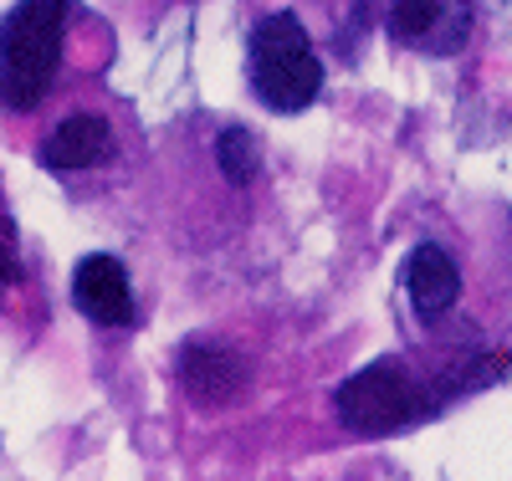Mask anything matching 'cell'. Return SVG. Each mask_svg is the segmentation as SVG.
<instances>
[{
	"label": "cell",
	"mask_w": 512,
	"mask_h": 481,
	"mask_svg": "<svg viewBox=\"0 0 512 481\" xmlns=\"http://www.w3.org/2000/svg\"><path fill=\"white\" fill-rule=\"evenodd\" d=\"M6 282H11V251L0 246V297H6Z\"/></svg>",
	"instance_id": "cell-10"
},
{
	"label": "cell",
	"mask_w": 512,
	"mask_h": 481,
	"mask_svg": "<svg viewBox=\"0 0 512 481\" xmlns=\"http://www.w3.org/2000/svg\"><path fill=\"white\" fill-rule=\"evenodd\" d=\"M72 302L82 318H93L98 328H128L134 323V282H128L123 261L108 251H93L77 261L72 272Z\"/></svg>",
	"instance_id": "cell-5"
},
{
	"label": "cell",
	"mask_w": 512,
	"mask_h": 481,
	"mask_svg": "<svg viewBox=\"0 0 512 481\" xmlns=\"http://www.w3.org/2000/svg\"><path fill=\"white\" fill-rule=\"evenodd\" d=\"M0 231H6V226H0Z\"/></svg>",
	"instance_id": "cell-11"
},
{
	"label": "cell",
	"mask_w": 512,
	"mask_h": 481,
	"mask_svg": "<svg viewBox=\"0 0 512 481\" xmlns=\"http://www.w3.org/2000/svg\"><path fill=\"white\" fill-rule=\"evenodd\" d=\"M333 410H338V420H344L349 430L390 435V430H405V425L425 420V415L436 410V400H431L425 379H420L405 359L384 354V359H374L369 369H359L354 379L338 384Z\"/></svg>",
	"instance_id": "cell-3"
},
{
	"label": "cell",
	"mask_w": 512,
	"mask_h": 481,
	"mask_svg": "<svg viewBox=\"0 0 512 481\" xmlns=\"http://www.w3.org/2000/svg\"><path fill=\"white\" fill-rule=\"evenodd\" d=\"M180 379L190 389V400L200 405H226L241 389V359L226 343H185L180 354Z\"/></svg>",
	"instance_id": "cell-7"
},
{
	"label": "cell",
	"mask_w": 512,
	"mask_h": 481,
	"mask_svg": "<svg viewBox=\"0 0 512 481\" xmlns=\"http://www.w3.org/2000/svg\"><path fill=\"white\" fill-rule=\"evenodd\" d=\"M405 297H410V313L425 328H436V323H446L456 313V302H461V267H456V256L441 241L410 246V256H405Z\"/></svg>",
	"instance_id": "cell-4"
},
{
	"label": "cell",
	"mask_w": 512,
	"mask_h": 481,
	"mask_svg": "<svg viewBox=\"0 0 512 481\" xmlns=\"http://www.w3.org/2000/svg\"><path fill=\"white\" fill-rule=\"evenodd\" d=\"M77 21L72 0H16L0 16V113H36L67 57V31Z\"/></svg>",
	"instance_id": "cell-1"
},
{
	"label": "cell",
	"mask_w": 512,
	"mask_h": 481,
	"mask_svg": "<svg viewBox=\"0 0 512 481\" xmlns=\"http://www.w3.org/2000/svg\"><path fill=\"white\" fill-rule=\"evenodd\" d=\"M36 159L57 169V174H82V169H98L113 159V123L103 113H67L47 139H41Z\"/></svg>",
	"instance_id": "cell-6"
},
{
	"label": "cell",
	"mask_w": 512,
	"mask_h": 481,
	"mask_svg": "<svg viewBox=\"0 0 512 481\" xmlns=\"http://www.w3.org/2000/svg\"><path fill=\"white\" fill-rule=\"evenodd\" d=\"M216 154H221V174H226V180H251V174L262 169V154H256V139L246 134V128H226Z\"/></svg>",
	"instance_id": "cell-8"
},
{
	"label": "cell",
	"mask_w": 512,
	"mask_h": 481,
	"mask_svg": "<svg viewBox=\"0 0 512 481\" xmlns=\"http://www.w3.org/2000/svg\"><path fill=\"white\" fill-rule=\"evenodd\" d=\"M246 77L251 93L272 113H303L323 93V62L313 36L292 11H272L246 36Z\"/></svg>",
	"instance_id": "cell-2"
},
{
	"label": "cell",
	"mask_w": 512,
	"mask_h": 481,
	"mask_svg": "<svg viewBox=\"0 0 512 481\" xmlns=\"http://www.w3.org/2000/svg\"><path fill=\"white\" fill-rule=\"evenodd\" d=\"M436 21H441V0H395V11H390L395 41H420Z\"/></svg>",
	"instance_id": "cell-9"
}]
</instances>
